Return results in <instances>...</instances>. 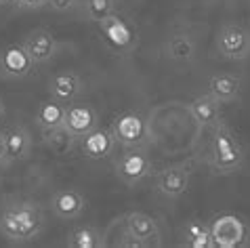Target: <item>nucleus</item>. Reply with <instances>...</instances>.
Instances as JSON below:
<instances>
[{"label":"nucleus","instance_id":"f257e3e1","mask_svg":"<svg viewBox=\"0 0 250 248\" xmlns=\"http://www.w3.org/2000/svg\"><path fill=\"white\" fill-rule=\"evenodd\" d=\"M44 229V215L34 202H11L0 210V233L9 242H32Z\"/></svg>","mask_w":250,"mask_h":248},{"label":"nucleus","instance_id":"f03ea898","mask_svg":"<svg viewBox=\"0 0 250 248\" xmlns=\"http://www.w3.org/2000/svg\"><path fill=\"white\" fill-rule=\"evenodd\" d=\"M210 168L214 175H233L244 164V149L240 139L225 122L214 124V135L210 141V156H208Z\"/></svg>","mask_w":250,"mask_h":248},{"label":"nucleus","instance_id":"7ed1b4c3","mask_svg":"<svg viewBox=\"0 0 250 248\" xmlns=\"http://www.w3.org/2000/svg\"><path fill=\"white\" fill-rule=\"evenodd\" d=\"M214 248H242L250 244V223L235 212H219L210 221Z\"/></svg>","mask_w":250,"mask_h":248},{"label":"nucleus","instance_id":"20e7f679","mask_svg":"<svg viewBox=\"0 0 250 248\" xmlns=\"http://www.w3.org/2000/svg\"><path fill=\"white\" fill-rule=\"evenodd\" d=\"M112 130L116 143L130 149H143L149 143V126L143 114L122 112L112 120Z\"/></svg>","mask_w":250,"mask_h":248},{"label":"nucleus","instance_id":"39448f33","mask_svg":"<svg viewBox=\"0 0 250 248\" xmlns=\"http://www.w3.org/2000/svg\"><path fill=\"white\" fill-rule=\"evenodd\" d=\"M99 25V34L101 38L105 40V44L109 46L112 51L120 53V55H126V53H133L139 44V38H137V32L130 27L120 15H107L105 19L97 21Z\"/></svg>","mask_w":250,"mask_h":248},{"label":"nucleus","instance_id":"423d86ee","mask_svg":"<svg viewBox=\"0 0 250 248\" xmlns=\"http://www.w3.org/2000/svg\"><path fill=\"white\" fill-rule=\"evenodd\" d=\"M217 51L229 61H244L250 55V32L244 25L225 23L217 32Z\"/></svg>","mask_w":250,"mask_h":248},{"label":"nucleus","instance_id":"0eeeda50","mask_svg":"<svg viewBox=\"0 0 250 248\" xmlns=\"http://www.w3.org/2000/svg\"><path fill=\"white\" fill-rule=\"evenodd\" d=\"M116 175L124 185H137L141 183L143 179H147L154 170V164H151L149 156L145 154L143 149H130L126 147L124 154H120V158L114 162Z\"/></svg>","mask_w":250,"mask_h":248},{"label":"nucleus","instance_id":"6e6552de","mask_svg":"<svg viewBox=\"0 0 250 248\" xmlns=\"http://www.w3.org/2000/svg\"><path fill=\"white\" fill-rule=\"evenodd\" d=\"M34 59L21 42L6 44L0 51V76L4 80H21L34 70Z\"/></svg>","mask_w":250,"mask_h":248},{"label":"nucleus","instance_id":"1a4fd4ad","mask_svg":"<svg viewBox=\"0 0 250 248\" xmlns=\"http://www.w3.org/2000/svg\"><path fill=\"white\" fill-rule=\"evenodd\" d=\"M191 170L185 164H175V166H166L156 175V189L164 198L177 200L189 189Z\"/></svg>","mask_w":250,"mask_h":248},{"label":"nucleus","instance_id":"9d476101","mask_svg":"<svg viewBox=\"0 0 250 248\" xmlns=\"http://www.w3.org/2000/svg\"><path fill=\"white\" fill-rule=\"evenodd\" d=\"M63 126L72 133L76 139L88 135L91 130L99 126V114L88 103H67Z\"/></svg>","mask_w":250,"mask_h":248},{"label":"nucleus","instance_id":"9b49d317","mask_svg":"<svg viewBox=\"0 0 250 248\" xmlns=\"http://www.w3.org/2000/svg\"><path fill=\"white\" fill-rule=\"evenodd\" d=\"M124 221H126L128 231L141 242L143 248L162 246V233H160L158 221L151 215L141 210H130L124 215Z\"/></svg>","mask_w":250,"mask_h":248},{"label":"nucleus","instance_id":"f8f14e48","mask_svg":"<svg viewBox=\"0 0 250 248\" xmlns=\"http://www.w3.org/2000/svg\"><path fill=\"white\" fill-rule=\"evenodd\" d=\"M82 93H84V80L72 70L57 72L48 80V95H51V99L61 101L65 105L74 103Z\"/></svg>","mask_w":250,"mask_h":248},{"label":"nucleus","instance_id":"ddd939ff","mask_svg":"<svg viewBox=\"0 0 250 248\" xmlns=\"http://www.w3.org/2000/svg\"><path fill=\"white\" fill-rule=\"evenodd\" d=\"M21 44L25 46V51L30 53L34 63H46V61H51L59 49V42H57V38H55V34L51 30H46V27L32 30L23 38Z\"/></svg>","mask_w":250,"mask_h":248},{"label":"nucleus","instance_id":"4468645a","mask_svg":"<svg viewBox=\"0 0 250 248\" xmlns=\"http://www.w3.org/2000/svg\"><path fill=\"white\" fill-rule=\"evenodd\" d=\"M116 149V139L109 128H99L91 130L88 135L80 137V151L88 160H103L109 158Z\"/></svg>","mask_w":250,"mask_h":248},{"label":"nucleus","instance_id":"2eb2a0df","mask_svg":"<svg viewBox=\"0 0 250 248\" xmlns=\"http://www.w3.org/2000/svg\"><path fill=\"white\" fill-rule=\"evenodd\" d=\"M162 53L172 63H191L198 53L196 38H193L189 32H175L172 36L166 38Z\"/></svg>","mask_w":250,"mask_h":248},{"label":"nucleus","instance_id":"dca6fc26","mask_svg":"<svg viewBox=\"0 0 250 248\" xmlns=\"http://www.w3.org/2000/svg\"><path fill=\"white\" fill-rule=\"evenodd\" d=\"M86 208V200L76 189H61L51 198V210L63 221H74Z\"/></svg>","mask_w":250,"mask_h":248},{"label":"nucleus","instance_id":"f3484780","mask_svg":"<svg viewBox=\"0 0 250 248\" xmlns=\"http://www.w3.org/2000/svg\"><path fill=\"white\" fill-rule=\"evenodd\" d=\"M242 93V80L233 74H214L208 78V95L223 103H233Z\"/></svg>","mask_w":250,"mask_h":248},{"label":"nucleus","instance_id":"a211bd4d","mask_svg":"<svg viewBox=\"0 0 250 248\" xmlns=\"http://www.w3.org/2000/svg\"><path fill=\"white\" fill-rule=\"evenodd\" d=\"M6 162H21L32 154V135L25 126H13L4 133Z\"/></svg>","mask_w":250,"mask_h":248},{"label":"nucleus","instance_id":"6ab92c4d","mask_svg":"<svg viewBox=\"0 0 250 248\" xmlns=\"http://www.w3.org/2000/svg\"><path fill=\"white\" fill-rule=\"evenodd\" d=\"M189 112L200 126H214L221 120V103L208 93L198 95L189 103Z\"/></svg>","mask_w":250,"mask_h":248},{"label":"nucleus","instance_id":"aec40b11","mask_svg":"<svg viewBox=\"0 0 250 248\" xmlns=\"http://www.w3.org/2000/svg\"><path fill=\"white\" fill-rule=\"evenodd\" d=\"M65 103L61 101H55V99H48V101H40V105L36 107V120L38 128L40 130H51V128H57V126H63V120H65Z\"/></svg>","mask_w":250,"mask_h":248},{"label":"nucleus","instance_id":"412c9836","mask_svg":"<svg viewBox=\"0 0 250 248\" xmlns=\"http://www.w3.org/2000/svg\"><path fill=\"white\" fill-rule=\"evenodd\" d=\"M183 246H187V248H214V240H212L208 221L191 219V221L183 227Z\"/></svg>","mask_w":250,"mask_h":248},{"label":"nucleus","instance_id":"4be33fe9","mask_svg":"<svg viewBox=\"0 0 250 248\" xmlns=\"http://www.w3.org/2000/svg\"><path fill=\"white\" fill-rule=\"evenodd\" d=\"M44 135V145L53 151V154H69L76 145V137L69 133L65 126H57L51 130H42Z\"/></svg>","mask_w":250,"mask_h":248},{"label":"nucleus","instance_id":"5701e85b","mask_svg":"<svg viewBox=\"0 0 250 248\" xmlns=\"http://www.w3.org/2000/svg\"><path fill=\"white\" fill-rule=\"evenodd\" d=\"M67 246L69 248H101L103 246V236L91 225H82L67 236Z\"/></svg>","mask_w":250,"mask_h":248},{"label":"nucleus","instance_id":"b1692460","mask_svg":"<svg viewBox=\"0 0 250 248\" xmlns=\"http://www.w3.org/2000/svg\"><path fill=\"white\" fill-rule=\"evenodd\" d=\"M118 0H84L82 2V11H84V17L91 19V21H101L107 15L116 13Z\"/></svg>","mask_w":250,"mask_h":248},{"label":"nucleus","instance_id":"393cba45","mask_svg":"<svg viewBox=\"0 0 250 248\" xmlns=\"http://www.w3.org/2000/svg\"><path fill=\"white\" fill-rule=\"evenodd\" d=\"M76 4H78V0H48L46 6H51L57 13H65V11H72Z\"/></svg>","mask_w":250,"mask_h":248},{"label":"nucleus","instance_id":"a878e982","mask_svg":"<svg viewBox=\"0 0 250 248\" xmlns=\"http://www.w3.org/2000/svg\"><path fill=\"white\" fill-rule=\"evenodd\" d=\"M19 9H25V11H38L42 6L48 4V0H13Z\"/></svg>","mask_w":250,"mask_h":248},{"label":"nucleus","instance_id":"bb28decb","mask_svg":"<svg viewBox=\"0 0 250 248\" xmlns=\"http://www.w3.org/2000/svg\"><path fill=\"white\" fill-rule=\"evenodd\" d=\"M0 162H6V145H4V133L0 130Z\"/></svg>","mask_w":250,"mask_h":248},{"label":"nucleus","instance_id":"cd10ccee","mask_svg":"<svg viewBox=\"0 0 250 248\" xmlns=\"http://www.w3.org/2000/svg\"><path fill=\"white\" fill-rule=\"evenodd\" d=\"M2 114H4V103H2V99H0V118H2Z\"/></svg>","mask_w":250,"mask_h":248},{"label":"nucleus","instance_id":"c85d7f7f","mask_svg":"<svg viewBox=\"0 0 250 248\" xmlns=\"http://www.w3.org/2000/svg\"><path fill=\"white\" fill-rule=\"evenodd\" d=\"M9 2H13V0H0V4H9Z\"/></svg>","mask_w":250,"mask_h":248}]
</instances>
